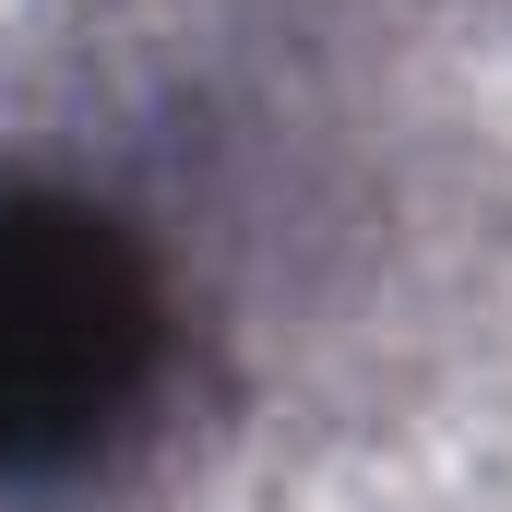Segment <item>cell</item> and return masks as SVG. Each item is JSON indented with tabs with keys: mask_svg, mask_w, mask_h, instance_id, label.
<instances>
[{
	"mask_svg": "<svg viewBox=\"0 0 512 512\" xmlns=\"http://www.w3.org/2000/svg\"><path fill=\"white\" fill-rule=\"evenodd\" d=\"M143 286L96 227H0V453L84 441V417L131 382Z\"/></svg>",
	"mask_w": 512,
	"mask_h": 512,
	"instance_id": "obj_1",
	"label": "cell"
}]
</instances>
